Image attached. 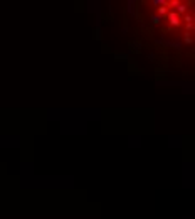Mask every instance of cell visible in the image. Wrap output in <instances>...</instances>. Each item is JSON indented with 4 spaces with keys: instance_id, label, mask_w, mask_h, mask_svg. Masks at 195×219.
Wrapping results in <instances>:
<instances>
[{
    "instance_id": "obj_2",
    "label": "cell",
    "mask_w": 195,
    "mask_h": 219,
    "mask_svg": "<svg viewBox=\"0 0 195 219\" xmlns=\"http://www.w3.org/2000/svg\"><path fill=\"white\" fill-rule=\"evenodd\" d=\"M165 5H166V2H165ZM165 5H162V7H158V14H160V15L166 14V7H165Z\"/></svg>"
},
{
    "instance_id": "obj_1",
    "label": "cell",
    "mask_w": 195,
    "mask_h": 219,
    "mask_svg": "<svg viewBox=\"0 0 195 219\" xmlns=\"http://www.w3.org/2000/svg\"><path fill=\"white\" fill-rule=\"evenodd\" d=\"M168 22L172 24V26H180V15L177 14V12H170L168 14Z\"/></svg>"
}]
</instances>
